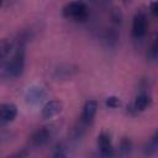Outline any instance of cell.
<instances>
[{
    "label": "cell",
    "instance_id": "obj_1",
    "mask_svg": "<svg viewBox=\"0 0 158 158\" xmlns=\"http://www.w3.org/2000/svg\"><path fill=\"white\" fill-rule=\"evenodd\" d=\"M23 67H25V48L23 46H20L17 47L16 52L12 54L10 60L5 64L2 73L9 78H16L22 73Z\"/></svg>",
    "mask_w": 158,
    "mask_h": 158
},
{
    "label": "cell",
    "instance_id": "obj_2",
    "mask_svg": "<svg viewBox=\"0 0 158 158\" xmlns=\"http://www.w3.org/2000/svg\"><path fill=\"white\" fill-rule=\"evenodd\" d=\"M62 12H63V16L68 19H73L77 21H84L86 20L89 15V9L86 4L83 1H72L63 6Z\"/></svg>",
    "mask_w": 158,
    "mask_h": 158
},
{
    "label": "cell",
    "instance_id": "obj_3",
    "mask_svg": "<svg viewBox=\"0 0 158 158\" xmlns=\"http://www.w3.org/2000/svg\"><path fill=\"white\" fill-rule=\"evenodd\" d=\"M98 146L100 151V156L102 158H112L115 154V149L112 146L111 136L107 132H101L98 136Z\"/></svg>",
    "mask_w": 158,
    "mask_h": 158
},
{
    "label": "cell",
    "instance_id": "obj_4",
    "mask_svg": "<svg viewBox=\"0 0 158 158\" xmlns=\"http://www.w3.org/2000/svg\"><path fill=\"white\" fill-rule=\"evenodd\" d=\"M147 28H148L147 16L143 12L136 14L135 17H133V22H132V35H133V37L135 38H142L147 33Z\"/></svg>",
    "mask_w": 158,
    "mask_h": 158
},
{
    "label": "cell",
    "instance_id": "obj_5",
    "mask_svg": "<svg viewBox=\"0 0 158 158\" xmlns=\"http://www.w3.org/2000/svg\"><path fill=\"white\" fill-rule=\"evenodd\" d=\"M25 98H26V101L31 105H37L42 101L46 100L47 98V90L43 88V86H40V85H33L31 88L27 89L26 94H25Z\"/></svg>",
    "mask_w": 158,
    "mask_h": 158
},
{
    "label": "cell",
    "instance_id": "obj_6",
    "mask_svg": "<svg viewBox=\"0 0 158 158\" xmlns=\"http://www.w3.org/2000/svg\"><path fill=\"white\" fill-rule=\"evenodd\" d=\"M63 109V102L60 100H57V99H53V100H49L47 101L42 110H41V115L43 118H52L54 116H57Z\"/></svg>",
    "mask_w": 158,
    "mask_h": 158
},
{
    "label": "cell",
    "instance_id": "obj_7",
    "mask_svg": "<svg viewBox=\"0 0 158 158\" xmlns=\"http://www.w3.org/2000/svg\"><path fill=\"white\" fill-rule=\"evenodd\" d=\"M17 115V107L12 102H6L2 104L0 107V123L5 125L11 122Z\"/></svg>",
    "mask_w": 158,
    "mask_h": 158
},
{
    "label": "cell",
    "instance_id": "obj_8",
    "mask_svg": "<svg viewBox=\"0 0 158 158\" xmlns=\"http://www.w3.org/2000/svg\"><path fill=\"white\" fill-rule=\"evenodd\" d=\"M96 110H98V101L91 99V100H88L83 107V112H81V123L84 125H88L93 121L95 114H96Z\"/></svg>",
    "mask_w": 158,
    "mask_h": 158
},
{
    "label": "cell",
    "instance_id": "obj_9",
    "mask_svg": "<svg viewBox=\"0 0 158 158\" xmlns=\"http://www.w3.org/2000/svg\"><path fill=\"white\" fill-rule=\"evenodd\" d=\"M49 137H51V130L48 127H41L33 132L31 141L35 146H42L49 139Z\"/></svg>",
    "mask_w": 158,
    "mask_h": 158
},
{
    "label": "cell",
    "instance_id": "obj_10",
    "mask_svg": "<svg viewBox=\"0 0 158 158\" xmlns=\"http://www.w3.org/2000/svg\"><path fill=\"white\" fill-rule=\"evenodd\" d=\"M151 104V96L147 94V93H141L136 96L135 101L132 102L135 110L138 112V111H143L146 110Z\"/></svg>",
    "mask_w": 158,
    "mask_h": 158
},
{
    "label": "cell",
    "instance_id": "obj_11",
    "mask_svg": "<svg viewBox=\"0 0 158 158\" xmlns=\"http://www.w3.org/2000/svg\"><path fill=\"white\" fill-rule=\"evenodd\" d=\"M144 153L147 156H153V154L158 153V128L152 135L151 139L146 143V146H144Z\"/></svg>",
    "mask_w": 158,
    "mask_h": 158
},
{
    "label": "cell",
    "instance_id": "obj_12",
    "mask_svg": "<svg viewBox=\"0 0 158 158\" xmlns=\"http://www.w3.org/2000/svg\"><path fill=\"white\" fill-rule=\"evenodd\" d=\"M148 58L151 60H157L158 59V33L156 35L151 47H149V51H148Z\"/></svg>",
    "mask_w": 158,
    "mask_h": 158
},
{
    "label": "cell",
    "instance_id": "obj_13",
    "mask_svg": "<svg viewBox=\"0 0 158 158\" xmlns=\"http://www.w3.org/2000/svg\"><path fill=\"white\" fill-rule=\"evenodd\" d=\"M11 49H12V42L10 40L4 38L1 41V46H0V56H1V58H5L10 53Z\"/></svg>",
    "mask_w": 158,
    "mask_h": 158
},
{
    "label": "cell",
    "instance_id": "obj_14",
    "mask_svg": "<svg viewBox=\"0 0 158 158\" xmlns=\"http://www.w3.org/2000/svg\"><path fill=\"white\" fill-rule=\"evenodd\" d=\"M131 147H132L131 141L125 137V138H122L121 142H120V148H118V151H120L121 154H128L130 151H131Z\"/></svg>",
    "mask_w": 158,
    "mask_h": 158
},
{
    "label": "cell",
    "instance_id": "obj_15",
    "mask_svg": "<svg viewBox=\"0 0 158 158\" xmlns=\"http://www.w3.org/2000/svg\"><path fill=\"white\" fill-rule=\"evenodd\" d=\"M105 104H106V106H109L111 109H116V107H118L121 105V100H120V98L112 95V96H107L106 98Z\"/></svg>",
    "mask_w": 158,
    "mask_h": 158
},
{
    "label": "cell",
    "instance_id": "obj_16",
    "mask_svg": "<svg viewBox=\"0 0 158 158\" xmlns=\"http://www.w3.org/2000/svg\"><path fill=\"white\" fill-rule=\"evenodd\" d=\"M149 10H151V12H152L154 16L158 17V1H153V2H151V5H149Z\"/></svg>",
    "mask_w": 158,
    "mask_h": 158
},
{
    "label": "cell",
    "instance_id": "obj_17",
    "mask_svg": "<svg viewBox=\"0 0 158 158\" xmlns=\"http://www.w3.org/2000/svg\"><path fill=\"white\" fill-rule=\"evenodd\" d=\"M26 157H27V152H26V151H20V152L12 154V156L9 157V158H26Z\"/></svg>",
    "mask_w": 158,
    "mask_h": 158
},
{
    "label": "cell",
    "instance_id": "obj_18",
    "mask_svg": "<svg viewBox=\"0 0 158 158\" xmlns=\"http://www.w3.org/2000/svg\"><path fill=\"white\" fill-rule=\"evenodd\" d=\"M52 158H68V156H67L64 152L58 151V152H56V153L52 156Z\"/></svg>",
    "mask_w": 158,
    "mask_h": 158
}]
</instances>
